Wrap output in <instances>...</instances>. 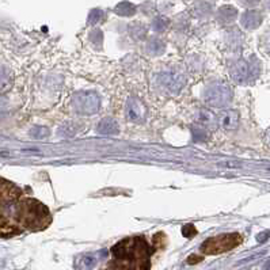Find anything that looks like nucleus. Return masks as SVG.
Masks as SVG:
<instances>
[{"mask_svg":"<svg viewBox=\"0 0 270 270\" xmlns=\"http://www.w3.org/2000/svg\"><path fill=\"white\" fill-rule=\"evenodd\" d=\"M270 238V231H263L261 234L257 235V240H258L259 243H263V242H266L267 239Z\"/></svg>","mask_w":270,"mask_h":270,"instance_id":"obj_26","label":"nucleus"},{"mask_svg":"<svg viewBox=\"0 0 270 270\" xmlns=\"http://www.w3.org/2000/svg\"><path fill=\"white\" fill-rule=\"evenodd\" d=\"M97 130L101 134H117L120 132V128H118V124L113 118H103L99 121Z\"/></svg>","mask_w":270,"mask_h":270,"instance_id":"obj_16","label":"nucleus"},{"mask_svg":"<svg viewBox=\"0 0 270 270\" xmlns=\"http://www.w3.org/2000/svg\"><path fill=\"white\" fill-rule=\"evenodd\" d=\"M202 98L208 106L223 107L231 102L232 90L225 83H213L204 91Z\"/></svg>","mask_w":270,"mask_h":270,"instance_id":"obj_5","label":"nucleus"},{"mask_svg":"<svg viewBox=\"0 0 270 270\" xmlns=\"http://www.w3.org/2000/svg\"><path fill=\"white\" fill-rule=\"evenodd\" d=\"M253 73V67L246 60H238L231 69L232 79L236 83H244Z\"/></svg>","mask_w":270,"mask_h":270,"instance_id":"obj_9","label":"nucleus"},{"mask_svg":"<svg viewBox=\"0 0 270 270\" xmlns=\"http://www.w3.org/2000/svg\"><path fill=\"white\" fill-rule=\"evenodd\" d=\"M76 132H78V128L75 125H72V124H65L64 126H61L60 128V134H63V136H67V137L75 136Z\"/></svg>","mask_w":270,"mask_h":270,"instance_id":"obj_23","label":"nucleus"},{"mask_svg":"<svg viewBox=\"0 0 270 270\" xmlns=\"http://www.w3.org/2000/svg\"><path fill=\"white\" fill-rule=\"evenodd\" d=\"M98 263V254H84L78 262V269H92Z\"/></svg>","mask_w":270,"mask_h":270,"instance_id":"obj_18","label":"nucleus"},{"mask_svg":"<svg viewBox=\"0 0 270 270\" xmlns=\"http://www.w3.org/2000/svg\"><path fill=\"white\" fill-rule=\"evenodd\" d=\"M128 31H129L130 37L133 40H136V41H143V40L147 38V35H148V27L141 22L129 23Z\"/></svg>","mask_w":270,"mask_h":270,"instance_id":"obj_15","label":"nucleus"},{"mask_svg":"<svg viewBox=\"0 0 270 270\" xmlns=\"http://www.w3.org/2000/svg\"><path fill=\"white\" fill-rule=\"evenodd\" d=\"M265 270H270V259L266 262V265H265Z\"/></svg>","mask_w":270,"mask_h":270,"instance_id":"obj_32","label":"nucleus"},{"mask_svg":"<svg viewBox=\"0 0 270 270\" xmlns=\"http://www.w3.org/2000/svg\"><path fill=\"white\" fill-rule=\"evenodd\" d=\"M265 140H266L267 145H269V147H270V129L266 132V136H265Z\"/></svg>","mask_w":270,"mask_h":270,"instance_id":"obj_31","label":"nucleus"},{"mask_svg":"<svg viewBox=\"0 0 270 270\" xmlns=\"http://www.w3.org/2000/svg\"><path fill=\"white\" fill-rule=\"evenodd\" d=\"M198 261H201V257H190V258L187 259V262L189 263H196V262H198Z\"/></svg>","mask_w":270,"mask_h":270,"instance_id":"obj_30","label":"nucleus"},{"mask_svg":"<svg viewBox=\"0 0 270 270\" xmlns=\"http://www.w3.org/2000/svg\"><path fill=\"white\" fill-rule=\"evenodd\" d=\"M113 12H114L115 15L122 16V18H130V16H133L137 12V7L132 2L122 0V2L115 4L114 8H113Z\"/></svg>","mask_w":270,"mask_h":270,"instance_id":"obj_13","label":"nucleus"},{"mask_svg":"<svg viewBox=\"0 0 270 270\" xmlns=\"http://www.w3.org/2000/svg\"><path fill=\"white\" fill-rule=\"evenodd\" d=\"M197 122L202 126V128H206V129L212 130V129H216L219 120H217L216 115L213 114L210 110L201 109V110H200V113H198Z\"/></svg>","mask_w":270,"mask_h":270,"instance_id":"obj_12","label":"nucleus"},{"mask_svg":"<svg viewBox=\"0 0 270 270\" xmlns=\"http://www.w3.org/2000/svg\"><path fill=\"white\" fill-rule=\"evenodd\" d=\"M242 243V236L236 232L232 234H223V235H217L215 238L206 239L201 244V251L206 255H216L221 253H227V251L235 248Z\"/></svg>","mask_w":270,"mask_h":270,"instance_id":"obj_3","label":"nucleus"},{"mask_svg":"<svg viewBox=\"0 0 270 270\" xmlns=\"http://www.w3.org/2000/svg\"><path fill=\"white\" fill-rule=\"evenodd\" d=\"M238 15H239L238 8L231 6V4H224V6L217 8L216 21L221 25H224V26H228V25H232L235 22Z\"/></svg>","mask_w":270,"mask_h":270,"instance_id":"obj_10","label":"nucleus"},{"mask_svg":"<svg viewBox=\"0 0 270 270\" xmlns=\"http://www.w3.org/2000/svg\"><path fill=\"white\" fill-rule=\"evenodd\" d=\"M221 128L224 130H235L239 125V113L236 110H227L221 114L220 120Z\"/></svg>","mask_w":270,"mask_h":270,"instance_id":"obj_11","label":"nucleus"},{"mask_svg":"<svg viewBox=\"0 0 270 270\" xmlns=\"http://www.w3.org/2000/svg\"><path fill=\"white\" fill-rule=\"evenodd\" d=\"M105 18H106V15H105V12H103L102 8H92L91 11L88 12L87 23L88 25H91V26H95L98 23L103 22Z\"/></svg>","mask_w":270,"mask_h":270,"instance_id":"obj_19","label":"nucleus"},{"mask_svg":"<svg viewBox=\"0 0 270 270\" xmlns=\"http://www.w3.org/2000/svg\"><path fill=\"white\" fill-rule=\"evenodd\" d=\"M261 0H240V3L247 6V7H253V6H257Z\"/></svg>","mask_w":270,"mask_h":270,"instance_id":"obj_28","label":"nucleus"},{"mask_svg":"<svg viewBox=\"0 0 270 270\" xmlns=\"http://www.w3.org/2000/svg\"><path fill=\"white\" fill-rule=\"evenodd\" d=\"M111 253L114 261L109 263L110 266L121 270H149L151 247L141 236L122 239L113 246Z\"/></svg>","mask_w":270,"mask_h":270,"instance_id":"obj_1","label":"nucleus"},{"mask_svg":"<svg viewBox=\"0 0 270 270\" xmlns=\"http://www.w3.org/2000/svg\"><path fill=\"white\" fill-rule=\"evenodd\" d=\"M8 75L6 69L0 68V90H4V88L8 86Z\"/></svg>","mask_w":270,"mask_h":270,"instance_id":"obj_24","label":"nucleus"},{"mask_svg":"<svg viewBox=\"0 0 270 270\" xmlns=\"http://www.w3.org/2000/svg\"><path fill=\"white\" fill-rule=\"evenodd\" d=\"M196 234H197V231L194 228V225L191 224H186L182 228V235L186 236V238H191V236H194Z\"/></svg>","mask_w":270,"mask_h":270,"instance_id":"obj_25","label":"nucleus"},{"mask_svg":"<svg viewBox=\"0 0 270 270\" xmlns=\"http://www.w3.org/2000/svg\"><path fill=\"white\" fill-rule=\"evenodd\" d=\"M90 41H91V44H94L97 48H101V45H102L103 42L102 30L98 29V27H94V29L90 31Z\"/></svg>","mask_w":270,"mask_h":270,"instance_id":"obj_20","label":"nucleus"},{"mask_svg":"<svg viewBox=\"0 0 270 270\" xmlns=\"http://www.w3.org/2000/svg\"><path fill=\"white\" fill-rule=\"evenodd\" d=\"M6 109H7V102H6V99L0 97V114L6 111Z\"/></svg>","mask_w":270,"mask_h":270,"instance_id":"obj_29","label":"nucleus"},{"mask_svg":"<svg viewBox=\"0 0 270 270\" xmlns=\"http://www.w3.org/2000/svg\"><path fill=\"white\" fill-rule=\"evenodd\" d=\"M16 220L27 229L42 231L52 223V215L38 200L30 197L21 198L16 208Z\"/></svg>","mask_w":270,"mask_h":270,"instance_id":"obj_2","label":"nucleus"},{"mask_svg":"<svg viewBox=\"0 0 270 270\" xmlns=\"http://www.w3.org/2000/svg\"><path fill=\"white\" fill-rule=\"evenodd\" d=\"M147 107L140 99L137 98H129L126 102V110H125V117L128 121L130 122H144L147 120Z\"/></svg>","mask_w":270,"mask_h":270,"instance_id":"obj_7","label":"nucleus"},{"mask_svg":"<svg viewBox=\"0 0 270 270\" xmlns=\"http://www.w3.org/2000/svg\"><path fill=\"white\" fill-rule=\"evenodd\" d=\"M263 21L262 12L258 10H247L240 15V25L246 30H255L261 26Z\"/></svg>","mask_w":270,"mask_h":270,"instance_id":"obj_8","label":"nucleus"},{"mask_svg":"<svg viewBox=\"0 0 270 270\" xmlns=\"http://www.w3.org/2000/svg\"><path fill=\"white\" fill-rule=\"evenodd\" d=\"M168 26H170V21H168V18H166V16L163 15L155 16L152 20V22H151V29H152L155 33H158V34L164 33V31L168 29Z\"/></svg>","mask_w":270,"mask_h":270,"instance_id":"obj_17","label":"nucleus"},{"mask_svg":"<svg viewBox=\"0 0 270 270\" xmlns=\"http://www.w3.org/2000/svg\"><path fill=\"white\" fill-rule=\"evenodd\" d=\"M72 107L78 114L92 115L98 113L101 107V99L95 91H79L73 94Z\"/></svg>","mask_w":270,"mask_h":270,"instance_id":"obj_4","label":"nucleus"},{"mask_svg":"<svg viewBox=\"0 0 270 270\" xmlns=\"http://www.w3.org/2000/svg\"><path fill=\"white\" fill-rule=\"evenodd\" d=\"M196 12L198 16H208L212 12V6L208 2H198L196 6Z\"/></svg>","mask_w":270,"mask_h":270,"instance_id":"obj_21","label":"nucleus"},{"mask_svg":"<svg viewBox=\"0 0 270 270\" xmlns=\"http://www.w3.org/2000/svg\"><path fill=\"white\" fill-rule=\"evenodd\" d=\"M158 83L164 88L167 90L168 92H172V94H177L185 87L186 84V78L183 76L182 73L179 72H163L160 73L158 76Z\"/></svg>","mask_w":270,"mask_h":270,"instance_id":"obj_6","label":"nucleus"},{"mask_svg":"<svg viewBox=\"0 0 270 270\" xmlns=\"http://www.w3.org/2000/svg\"><path fill=\"white\" fill-rule=\"evenodd\" d=\"M220 166H224V167H231V168H239L240 163L239 162H223V163H220Z\"/></svg>","mask_w":270,"mask_h":270,"instance_id":"obj_27","label":"nucleus"},{"mask_svg":"<svg viewBox=\"0 0 270 270\" xmlns=\"http://www.w3.org/2000/svg\"><path fill=\"white\" fill-rule=\"evenodd\" d=\"M164 50H166V42L163 40L158 35L149 37L147 41V52L151 56H160L164 53Z\"/></svg>","mask_w":270,"mask_h":270,"instance_id":"obj_14","label":"nucleus"},{"mask_svg":"<svg viewBox=\"0 0 270 270\" xmlns=\"http://www.w3.org/2000/svg\"><path fill=\"white\" fill-rule=\"evenodd\" d=\"M30 136L33 137V139L41 140V139H45V137L49 136V129L45 128V126H34V128L30 130Z\"/></svg>","mask_w":270,"mask_h":270,"instance_id":"obj_22","label":"nucleus"}]
</instances>
